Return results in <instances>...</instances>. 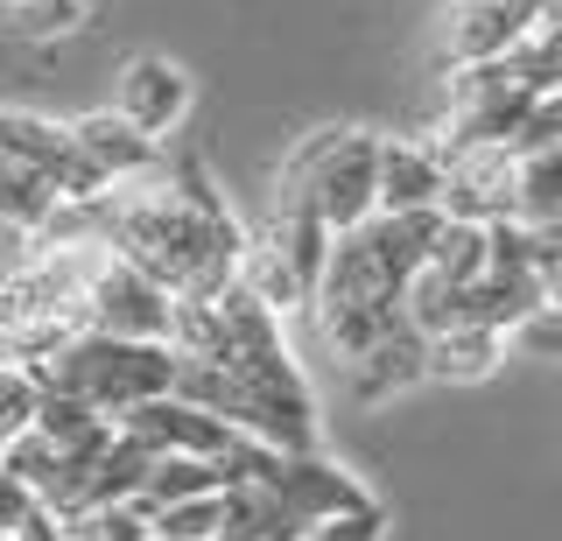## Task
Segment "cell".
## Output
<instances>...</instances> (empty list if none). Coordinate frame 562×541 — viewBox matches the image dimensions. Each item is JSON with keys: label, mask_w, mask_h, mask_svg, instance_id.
Here are the masks:
<instances>
[{"label": "cell", "mask_w": 562, "mask_h": 541, "mask_svg": "<svg viewBox=\"0 0 562 541\" xmlns=\"http://www.w3.org/2000/svg\"><path fill=\"white\" fill-rule=\"evenodd\" d=\"M92 212V239L113 260H127L134 274H148L176 303H218L239 282L246 225L233 204L211 190V177L190 155H162V169L140 183L105 190Z\"/></svg>", "instance_id": "obj_1"}, {"label": "cell", "mask_w": 562, "mask_h": 541, "mask_svg": "<svg viewBox=\"0 0 562 541\" xmlns=\"http://www.w3.org/2000/svg\"><path fill=\"white\" fill-rule=\"evenodd\" d=\"M274 204H303L330 239L359 233L380 212V134L366 127H316L303 148L281 162Z\"/></svg>", "instance_id": "obj_2"}, {"label": "cell", "mask_w": 562, "mask_h": 541, "mask_svg": "<svg viewBox=\"0 0 562 541\" xmlns=\"http://www.w3.org/2000/svg\"><path fill=\"white\" fill-rule=\"evenodd\" d=\"M35 387L70 394L85 408H99L105 422L113 415L140 408V401H162L176 387V352L169 345H134V338H99V330H78L57 359L29 365Z\"/></svg>", "instance_id": "obj_3"}, {"label": "cell", "mask_w": 562, "mask_h": 541, "mask_svg": "<svg viewBox=\"0 0 562 541\" xmlns=\"http://www.w3.org/2000/svg\"><path fill=\"white\" fill-rule=\"evenodd\" d=\"M176 295H162L148 274H134L127 260H105L92 295H85V330L99 338H134V345H169Z\"/></svg>", "instance_id": "obj_4"}, {"label": "cell", "mask_w": 562, "mask_h": 541, "mask_svg": "<svg viewBox=\"0 0 562 541\" xmlns=\"http://www.w3.org/2000/svg\"><path fill=\"white\" fill-rule=\"evenodd\" d=\"M514 148H443V204L436 212L457 225H499L514 218Z\"/></svg>", "instance_id": "obj_5"}, {"label": "cell", "mask_w": 562, "mask_h": 541, "mask_svg": "<svg viewBox=\"0 0 562 541\" xmlns=\"http://www.w3.org/2000/svg\"><path fill=\"white\" fill-rule=\"evenodd\" d=\"M113 429H120V436H134L148 458H204V464H218L225 450L239 443V429H225L218 415L190 408V401H176V394L140 401V408L113 415Z\"/></svg>", "instance_id": "obj_6"}, {"label": "cell", "mask_w": 562, "mask_h": 541, "mask_svg": "<svg viewBox=\"0 0 562 541\" xmlns=\"http://www.w3.org/2000/svg\"><path fill=\"white\" fill-rule=\"evenodd\" d=\"M549 22L541 0H457L443 14V57L450 64H499Z\"/></svg>", "instance_id": "obj_7"}, {"label": "cell", "mask_w": 562, "mask_h": 541, "mask_svg": "<svg viewBox=\"0 0 562 541\" xmlns=\"http://www.w3.org/2000/svg\"><path fill=\"white\" fill-rule=\"evenodd\" d=\"M113 113L127 120L134 134H148V142H169V134L183 127V113H190V71L169 64V57H134L127 71H120Z\"/></svg>", "instance_id": "obj_8"}, {"label": "cell", "mask_w": 562, "mask_h": 541, "mask_svg": "<svg viewBox=\"0 0 562 541\" xmlns=\"http://www.w3.org/2000/svg\"><path fill=\"white\" fill-rule=\"evenodd\" d=\"M70 148L85 155V169H92L105 190L140 183V177H155V169H162V142L134 134L113 106H105V113H85V120H70Z\"/></svg>", "instance_id": "obj_9"}, {"label": "cell", "mask_w": 562, "mask_h": 541, "mask_svg": "<svg viewBox=\"0 0 562 541\" xmlns=\"http://www.w3.org/2000/svg\"><path fill=\"white\" fill-rule=\"evenodd\" d=\"M443 204V148L415 134H380V212L408 218Z\"/></svg>", "instance_id": "obj_10"}, {"label": "cell", "mask_w": 562, "mask_h": 541, "mask_svg": "<svg viewBox=\"0 0 562 541\" xmlns=\"http://www.w3.org/2000/svg\"><path fill=\"white\" fill-rule=\"evenodd\" d=\"M345 380H351V394L366 401V408H380V401H394V394H408V387H422V330L415 324H401L394 338H380L373 352H359L345 365Z\"/></svg>", "instance_id": "obj_11"}, {"label": "cell", "mask_w": 562, "mask_h": 541, "mask_svg": "<svg viewBox=\"0 0 562 541\" xmlns=\"http://www.w3.org/2000/svg\"><path fill=\"white\" fill-rule=\"evenodd\" d=\"M499 359H506V338L479 324H450L436 338H422V373L429 380H492Z\"/></svg>", "instance_id": "obj_12"}, {"label": "cell", "mask_w": 562, "mask_h": 541, "mask_svg": "<svg viewBox=\"0 0 562 541\" xmlns=\"http://www.w3.org/2000/svg\"><path fill=\"white\" fill-rule=\"evenodd\" d=\"M310 528L281 506L268 485H225V528L218 541H303Z\"/></svg>", "instance_id": "obj_13"}, {"label": "cell", "mask_w": 562, "mask_h": 541, "mask_svg": "<svg viewBox=\"0 0 562 541\" xmlns=\"http://www.w3.org/2000/svg\"><path fill=\"white\" fill-rule=\"evenodd\" d=\"M422 268H429L436 282H450V289H471V282H479V274L492 268V253H485V225L436 218V233H429V253H422Z\"/></svg>", "instance_id": "obj_14"}, {"label": "cell", "mask_w": 562, "mask_h": 541, "mask_svg": "<svg viewBox=\"0 0 562 541\" xmlns=\"http://www.w3.org/2000/svg\"><path fill=\"white\" fill-rule=\"evenodd\" d=\"M514 218L527 233H549L562 225V148L520 155V177H514Z\"/></svg>", "instance_id": "obj_15"}, {"label": "cell", "mask_w": 562, "mask_h": 541, "mask_svg": "<svg viewBox=\"0 0 562 541\" xmlns=\"http://www.w3.org/2000/svg\"><path fill=\"white\" fill-rule=\"evenodd\" d=\"M204 493H225L218 464H204V458H155L148 478H140V493H134V506H140V514H162V506L204 499Z\"/></svg>", "instance_id": "obj_16"}, {"label": "cell", "mask_w": 562, "mask_h": 541, "mask_svg": "<svg viewBox=\"0 0 562 541\" xmlns=\"http://www.w3.org/2000/svg\"><path fill=\"white\" fill-rule=\"evenodd\" d=\"M57 204L64 198L35 177V169H8V162H0V225H8V233L43 239V225L57 218Z\"/></svg>", "instance_id": "obj_17"}, {"label": "cell", "mask_w": 562, "mask_h": 541, "mask_svg": "<svg viewBox=\"0 0 562 541\" xmlns=\"http://www.w3.org/2000/svg\"><path fill=\"white\" fill-rule=\"evenodd\" d=\"M218 528H225V493L176 499L162 514H148V534H162V541H218Z\"/></svg>", "instance_id": "obj_18"}, {"label": "cell", "mask_w": 562, "mask_h": 541, "mask_svg": "<svg viewBox=\"0 0 562 541\" xmlns=\"http://www.w3.org/2000/svg\"><path fill=\"white\" fill-rule=\"evenodd\" d=\"M64 541H148V514L134 499L120 506H85V514L64 520Z\"/></svg>", "instance_id": "obj_19"}, {"label": "cell", "mask_w": 562, "mask_h": 541, "mask_svg": "<svg viewBox=\"0 0 562 541\" xmlns=\"http://www.w3.org/2000/svg\"><path fill=\"white\" fill-rule=\"evenodd\" d=\"M0 8H8L14 36H35V43L70 36V29L85 22V0H0Z\"/></svg>", "instance_id": "obj_20"}, {"label": "cell", "mask_w": 562, "mask_h": 541, "mask_svg": "<svg viewBox=\"0 0 562 541\" xmlns=\"http://www.w3.org/2000/svg\"><path fill=\"white\" fill-rule=\"evenodd\" d=\"M506 352L520 359H562V303H535L527 317L506 330Z\"/></svg>", "instance_id": "obj_21"}, {"label": "cell", "mask_w": 562, "mask_h": 541, "mask_svg": "<svg viewBox=\"0 0 562 541\" xmlns=\"http://www.w3.org/2000/svg\"><path fill=\"white\" fill-rule=\"evenodd\" d=\"M541 148H562V92L527 99V120L514 134V155H541Z\"/></svg>", "instance_id": "obj_22"}, {"label": "cell", "mask_w": 562, "mask_h": 541, "mask_svg": "<svg viewBox=\"0 0 562 541\" xmlns=\"http://www.w3.org/2000/svg\"><path fill=\"white\" fill-rule=\"evenodd\" d=\"M35 422V380L22 365H0V443H14Z\"/></svg>", "instance_id": "obj_23"}, {"label": "cell", "mask_w": 562, "mask_h": 541, "mask_svg": "<svg viewBox=\"0 0 562 541\" xmlns=\"http://www.w3.org/2000/svg\"><path fill=\"white\" fill-rule=\"evenodd\" d=\"M303 541H386V514H380V499H373V506H359V514H330V520H316Z\"/></svg>", "instance_id": "obj_24"}, {"label": "cell", "mask_w": 562, "mask_h": 541, "mask_svg": "<svg viewBox=\"0 0 562 541\" xmlns=\"http://www.w3.org/2000/svg\"><path fill=\"white\" fill-rule=\"evenodd\" d=\"M35 506H43V499H35L29 485H14L8 471H0V541H14V534H22L29 520H35Z\"/></svg>", "instance_id": "obj_25"}, {"label": "cell", "mask_w": 562, "mask_h": 541, "mask_svg": "<svg viewBox=\"0 0 562 541\" xmlns=\"http://www.w3.org/2000/svg\"><path fill=\"white\" fill-rule=\"evenodd\" d=\"M541 14H549V22H562V0H541Z\"/></svg>", "instance_id": "obj_26"}, {"label": "cell", "mask_w": 562, "mask_h": 541, "mask_svg": "<svg viewBox=\"0 0 562 541\" xmlns=\"http://www.w3.org/2000/svg\"><path fill=\"white\" fill-rule=\"evenodd\" d=\"M148 541H162V534H148Z\"/></svg>", "instance_id": "obj_27"}, {"label": "cell", "mask_w": 562, "mask_h": 541, "mask_svg": "<svg viewBox=\"0 0 562 541\" xmlns=\"http://www.w3.org/2000/svg\"><path fill=\"white\" fill-rule=\"evenodd\" d=\"M555 92H562V84H555Z\"/></svg>", "instance_id": "obj_28"}]
</instances>
